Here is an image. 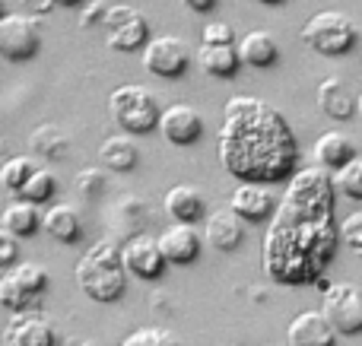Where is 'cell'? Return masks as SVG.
<instances>
[{"label":"cell","instance_id":"1","mask_svg":"<svg viewBox=\"0 0 362 346\" xmlns=\"http://www.w3.org/2000/svg\"><path fill=\"white\" fill-rule=\"evenodd\" d=\"M334 181L327 169H302L289 175L286 197L270 216L264 239V270L274 283H321L340 241L334 226Z\"/></svg>","mask_w":362,"mask_h":346},{"label":"cell","instance_id":"2","mask_svg":"<svg viewBox=\"0 0 362 346\" xmlns=\"http://www.w3.org/2000/svg\"><path fill=\"white\" fill-rule=\"evenodd\" d=\"M219 162L238 181L274 184L296 172L299 143L274 105L255 95H232L219 127Z\"/></svg>","mask_w":362,"mask_h":346},{"label":"cell","instance_id":"3","mask_svg":"<svg viewBox=\"0 0 362 346\" xmlns=\"http://www.w3.org/2000/svg\"><path fill=\"white\" fill-rule=\"evenodd\" d=\"M76 286L83 290V296L93 299L99 305H112L118 299H124L127 292V270L121 261V245L112 239H102L76 261Z\"/></svg>","mask_w":362,"mask_h":346},{"label":"cell","instance_id":"4","mask_svg":"<svg viewBox=\"0 0 362 346\" xmlns=\"http://www.w3.org/2000/svg\"><path fill=\"white\" fill-rule=\"evenodd\" d=\"M108 112H112L115 124L124 133H150L159 127L163 118V105H159V95L150 93L146 86H118L108 95Z\"/></svg>","mask_w":362,"mask_h":346},{"label":"cell","instance_id":"5","mask_svg":"<svg viewBox=\"0 0 362 346\" xmlns=\"http://www.w3.org/2000/svg\"><path fill=\"white\" fill-rule=\"evenodd\" d=\"M302 44L312 48L315 54H325V57H340V54H350L356 48V23H353L346 13L340 10H321L302 25Z\"/></svg>","mask_w":362,"mask_h":346},{"label":"cell","instance_id":"6","mask_svg":"<svg viewBox=\"0 0 362 346\" xmlns=\"http://www.w3.org/2000/svg\"><path fill=\"white\" fill-rule=\"evenodd\" d=\"M42 51V25L29 13H6L0 19V57L10 64H25Z\"/></svg>","mask_w":362,"mask_h":346},{"label":"cell","instance_id":"7","mask_svg":"<svg viewBox=\"0 0 362 346\" xmlns=\"http://www.w3.org/2000/svg\"><path fill=\"white\" fill-rule=\"evenodd\" d=\"M105 44L112 51L131 54V51H144V44L150 42V23L140 10L127 4H112L105 16Z\"/></svg>","mask_w":362,"mask_h":346},{"label":"cell","instance_id":"8","mask_svg":"<svg viewBox=\"0 0 362 346\" xmlns=\"http://www.w3.org/2000/svg\"><path fill=\"white\" fill-rule=\"evenodd\" d=\"M325 302L321 311L331 318L340 337H356L362 334V290L356 283H331L325 286Z\"/></svg>","mask_w":362,"mask_h":346},{"label":"cell","instance_id":"9","mask_svg":"<svg viewBox=\"0 0 362 346\" xmlns=\"http://www.w3.org/2000/svg\"><path fill=\"white\" fill-rule=\"evenodd\" d=\"M140 61L153 76L178 80L191 67V48L178 35H150V42L140 51Z\"/></svg>","mask_w":362,"mask_h":346},{"label":"cell","instance_id":"10","mask_svg":"<svg viewBox=\"0 0 362 346\" xmlns=\"http://www.w3.org/2000/svg\"><path fill=\"white\" fill-rule=\"evenodd\" d=\"M121 261H124V270L137 280H159L169 267L163 248H159V239H150L146 232H137L121 245Z\"/></svg>","mask_w":362,"mask_h":346},{"label":"cell","instance_id":"11","mask_svg":"<svg viewBox=\"0 0 362 346\" xmlns=\"http://www.w3.org/2000/svg\"><path fill=\"white\" fill-rule=\"evenodd\" d=\"M159 133H163L165 143H172V146H194L204 137V118H200V112L194 105L175 102V105L163 108Z\"/></svg>","mask_w":362,"mask_h":346},{"label":"cell","instance_id":"12","mask_svg":"<svg viewBox=\"0 0 362 346\" xmlns=\"http://www.w3.org/2000/svg\"><path fill=\"white\" fill-rule=\"evenodd\" d=\"M289 346H337V328L331 324V318L325 311L305 309L289 321Z\"/></svg>","mask_w":362,"mask_h":346},{"label":"cell","instance_id":"13","mask_svg":"<svg viewBox=\"0 0 362 346\" xmlns=\"http://www.w3.org/2000/svg\"><path fill=\"white\" fill-rule=\"evenodd\" d=\"M204 239L210 248L229 254L245 241V220L232 207H219L204 216Z\"/></svg>","mask_w":362,"mask_h":346},{"label":"cell","instance_id":"14","mask_svg":"<svg viewBox=\"0 0 362 346\" xmlns=\"http://www.w3.org/2000/svg\"><path fill=\"white\" fill-rule=\"evenodd\" d=\"M229 207L242 216L245 222H267L276 213V194L261 181H242L232 191Z\"/></svg>","mask_w":362,"mask_h":346},{"label":"cell","instance_id":"15","mask_svg":"<svg viewBox=\"0 0 362 346\" xmlns=\"http://www.w3.org/2000/svg\"><path fill=\"white\" fill-rule=\"evenodd\" d=\"M4 337H6V346H57L54 324L48 318L29 315V311H13Z\"/></svg>","mask_w":362,"mask_h":346},{"label":"cell","instance_id":"16","mask_svg":"<svg viewBox=\"0 0 362 346\" xmlns=\"http://www.w3.org/2000/svg\"><path fill=\"white\" fill-rule=\"evenodd\" d=\"M159 248H163V254H165L169 264L187 267L200 258L204 239H200V232L191 226V222H172V226L159 235Z\"/></svg>","mask_w":362,"mask_h":346},{"label":"cell","instance_id":"17","mask_svg":"<svg viewBox=\"0 0 362 346\" xmlns=\"http://www.w3.org/2000/svg\"><path fill=\"white\" fill-rule=\"evenodd\" d=\"M163 207L172 216V222H191V226L210 213L206 210V197L194 184H175V188H169L163 197Z\"/></svg>","mask_w":362,"mask_h":346},{"label":"cell","instance_id":"18","mask_svg":"<svg viewBox=\"0 0 362 346\" xmlns=\"http://www.w3.org/2000/svg\"><path fill=\"white\" fill-rule=\"evenodd\" d=\"M315 99H318V108L331 121H350L356 114V95L350 93V86L340 76H325Z\"/></svg>","mask_w":362,"mask_h":346},{"label":"cell","instance_id":"19","mask_svg":"<svg viewBox=\"0 0 362 346\" xmlns=\"http://www.w3.org/2000/svg\"><path fill=\"white\" fill-rule=\"evenodd\" d=\"M42 229L51 239L64 241V245H76L83 239V220L80 210L74 203H51L42 213Z\"/></svg>","mask_w":362,"mask_h":346},{"label":"cell","instance_id":"20","mask_svg":"<svg viewBox=\"0 0 362 346\" xmlns=\"http://www.w3.org/2000/svg\"><path fill=\"white\" fill-rule=\"evenodd\" d=\"M235 48H238L242 64H248V67H255V70H267L280 61V44L264 29H255V32H248V35H242L235 42Z\"/></svg>","mask_w":362,"mask_h":346},{"label":"cell","instance_id":"21","mask_svg":"<svg viewBox=\"0 0 362 346\" xmlns=\"http://www.w3.org/2000/svg\"><path fill=\"white\" fill-rule=\"evenodd\" d=\"M197 64L204 73L216 76V80H232L242 67V57H238L235 44H206L200 42L197 48Z\"/></svg>","mask_w":362,"mask_h":346},{"label":"cell","instance_id":"22","mask_svg":"<svg viewBox=\"0 0 362 346\" xmlns=\"http://www.w3.org/2000/svg\"><path fill=\"white\" fill-rule=\"evenodd\" d=\"M108 226H112L115 235H124V239L137 235L140 229L146 226V203L134 194L118 197L115 207H112V213H108Z\"/></svg>","mask_w":362,"mask_h":346},{"label":"cell","instance_id":"23","mask_svg":"<svg viewBox=\"0 0 362 346\" xmlns=\"http://www.w3.org/2000/svg\"><path fill=\"white\" fill-rule=\"evenodd\" d=\"M353 156H356V143H353V137H346V133H340V131L321 133L318 143H315V159H318V165L327 172H337L340 165H346Z\"/></svg>","mask_w":362,"mask_h":346},{"label":"cell","instance_id":"24","mask_svg":"<svg viewBox=\"0 0 362 346\" xmlns=\"http://www.w3.org/2000/svg\"><path fill=\"white\" fill-rule=\"evenodd\" d=\"M99 162L105 165L108 172H134L140 162V150L131 137L118 133V137H108L105 143L99 146Z\"/></svg>","mask_w":362,"mask_h":346},{"label":"cell","instance_id":"25","mask_svg":"<svg viewBox=\"0 0 362 346\" xmlns=\"http://www.w3.org/2000/svg\"><path fill=\"white\" fill-rule=\"evenodd\" d=\"M4 229H10V232L19 235V239H32V235L42 229V210H38V203L25 201V197L6 203V210H4Z\"/></svg>","mask_w":362,"mask_h":346},{"label":"cell","instance_id":"26","mask_svg":"<svg viewBox=\"0 0 362 346\" xmlns=\"http://www.w3.org/2000/svg\"><path fill=\"white\" fill-rule=\"evenodd\" d=\"M29 146L42 159H64L70 153V137H64L57 124H38L29 137Z\"/></svg>","mask_w":362,"mask_h":346},{"label":"cell","instance_id":"27","mask_svg":"<svg viewBox=\"0 0 362 346\" xmlns=\"http://www.w3.org/2000/svg\"><path fill=\"white\" fill-rule=\"evenodd\" d=\"M35 159L32 156H10L0 162V188L10 191V194H19L23 191V184L32 178V172H35Z\"/></svg>","mask_w":362,"mask_h":346},{"label":"cell","instance_id":"28","mask_svg":"<svg viewBox=\"0 0 362 346\" xmlns=\"http://www.w3.org/2000/svg\"><path fill=\"white\" fill-rule=\"evenodd\" d=\"M331 181H334V191H337L340 197L362 203V156L359 153L346 165H340V169L334 172Z\"/></svg>","mask_w":362,"mask_h":346},{"label":"cell","instance_id":"29","mask_svg":"<svg viewBox=\"0 0 362 346\" xmlns=\"http://www.w3.org/2000/svg\"><path fill=\"white\" fill-rule=\"evenodd\" d=\"M10 270V277L16 280L19 286H23L29 296H35V299H42L45 292H48V286H51V280H48V273H45V267H38V264H32V261H23V264H13V267H6Z\"/></svg>","mask_w":362,"mask_h":346},{"label":"cell","instance_id":"30","mask_svg":"<svg viewBox=\"0 0 362 346\" xmlns=\"http://www.w3.org/2000/svg\"><path fill=\"white\" fill-rule=\"evenodd\" d=\"M19 197H25V201L32 203H51L57 197V175L51 169H35L32 172V178L23 184V191H19Z\"/></svg>","mask_w":362,"mask_h":346},{"label":"cell","instance_id":"31","mask_svg":"<svg viewBox=\"0 0 362 346\" xmlns=\"http://www.w3.org/2000/svg\"><path fill=\"white\" fill-rule=\"evenodd\" d=\"M0 305H4L6 311H29L32 305H38V299L29 296V292L10 277V270H4L0 273Z\"/></svg>","mask_w":362,"mask_h":346},{"label":"cell","instance_id":"32","mask_svg":"<svg viewBox=\"0 0 362 346\" xmlns=\"http://www.w3.org/2000/svg\"><path fill=\"white\" fill-rule=\"evenodd\" d=\"M76 191H80V197H86V201H95V197H102L108 191V175H105V165H89V169H80L74 178Z\"/></svg>","mask_w":362,"mask_h":346},{"label":"cell","instance_id":"33","mask_svg":"<svg viewBox=\"0 0 362 346\" xmlns=\"http://www.w3.org/2000/svg\"><path fill=\"white\" fill-rule=\"evenodd\" d=\"M121 346H181L178 337L165 328H137L134 334L124 337Z\"/></svg>","mask_w":362,"mask_h":346},{"label":"cell","instance_id":"34","mask_svg":"<svg viewBox=\"0 0 362 346\" xmlns=\"http://www.w3.org/2000/svg\"><path fill=\"white\" fill-rule=\"evenodd\" d=\"M340 241H344L356 258H362V213H350L340 220Z\"/></svg>","mask_w":362,"mask_h":346},{"label":"cell","instance_id":"35","mask_svg":"<svg viewBox=\"0 0 362 346\" xmlns=\"http://www.w3.org/2000/svg\"><path fill=\"white\" fill-rule=\"evenodd\" d=\"M200 42L206 44H235V29L229 23H206L200 32Z\"/></svg>","mask_w":362,"mask_h":346},{"label":"cell","instance_id":"36","mask_svg":"<svg viewBox=\"0 0 362 346\" xmlns=\"http://www.w3.org/2000/svg\"><path fill=\"white\" fill-rule=\"evenodd\" d=\"M19 261V235H13L10 229L0 226V270L13 267Z\"/></svg>","mask_w":362,"mask_h":346},{"label":"cell","instance_id":"37","mask_svg":"<svg viewBox=\"0 0 362 346\" xmlns=\"http://www.w3.org/2000/svg\"><path fill=\"white\" fill-rule=\"evenodd\" d=\"M108 6H112L108 0H86V4H83V10H80V25H83V29H93V25L105 23Z\"/></svg>","mask_w":362,"mask_h":346},{"label":"cell","instance_id":"38","mask_svg":"<svg viewBox=\"0 0 362 346\" xmlns=\"http://www.w3.org/2000/svg\"><path fill=\"white\" fill-rule=\"evenodd\" d=\"M19 6H23L25 13H29V16H48L51 10H54L57 6V0H19Z\"/></svg>","mask_w":362,"mask_h":346},{"label":"cell","instance_id":"39","mask_svg":"<svg viewBox=\"0 0 362 346\" xmlns=\"http://www.w3.org/2000/svg\"><path fill=\"white\" fill-rule=\"evenodd\" d=\"M178 4L191 13H210L213 6H216V0H178Z\"/></svg>","mask_w":362,"mask_h":346},{"label":"cell","instance_id":"40","mask_svg":"<svg viewBox=\"0 0 362 346\" xmlns=\"http://www.w3.org/2000/svg\"><path fill=\"white\" fill-rule=\"evenodd\" d=\"M86 0H57V6H67V10H80Z\"/></svg>","mask_w":362,"mask_h":346},{"label":"cell","instance_id":"41","mask_svg":"<svg viewBox=\"0 0 362 346\" xmlns=\"http://www.w3.org/2000/svg\"><path fill=\"white\" fill-rule=\"evenodd\" d=\"M255 4H261V6H280V4H286V0H255Z\"/></svg>","mask_w":362,"mask_h":346},{"label":"cell","instance_id":"42","mask_svg":"<svg viewBox=\"0 0 362 346\" xmlns=\"http://www.w3.org/2000/svg\"><path fill=\"white\" fill-rule=\"evenodd\" d=\"M6 13H10V6H6V0H0V19H4Z\"/></svg>","mask_w":362,"mask_h":346},{"label":"cell","instance_id":"43","mask_svg":"<svg viewBox=\"0 0 362 346\" xmlns=\"http://www.w3.org/2000/svg\"><path fill=\"white\" fill-rule=\"evenodd\" d=\"M356 112H359V114H362V93H359V95H356Z\"/></svg>","mask_w":362,"mask_h":346},{"label":"cell","instance_id":"44","mask_svg":"<svg viewBox=\"0 0 362 346\" xmlns=\"http://www.w3.org/2000/svg\"><path fill=\"white\" fill-rule=\"evenodd\" d=\"M70 346H89V343H70Z\"/></svg>","mask_w":362,"mask_h":346}]
</instances>
